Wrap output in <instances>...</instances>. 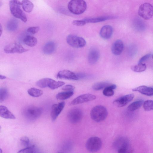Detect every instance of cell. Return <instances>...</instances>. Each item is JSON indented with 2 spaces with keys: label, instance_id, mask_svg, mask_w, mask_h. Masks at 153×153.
Returning <instances> with one entry per match:
<instances>
[{
  "label": "cell",
  "instance_id": "35",
  "mask_svg": "<svg viewBox=\"0 0 153 153\" xmlns=\"http://www.w3.org/2000/svg\"><path fill=\"white\" fill-rule=\"evenodd\" d=\"M20 141L22 144L26 147L30 146V141L29 138L26 136H23L20 139Z\"/></svg>",
  "mask_w": 153,
  "mask_h": 153
},
{
  "label": "cell",
  "instance_id": "24",
  "mask_svg": "<svg viewBox=\"0 0 153 153\" xmlns=\"http://www.w3.org/2000/svg\"><path fill=\"white\" fill-rule=\"evenodd\" d=\"M18 26V22L17 20L15 19H12L10 20L7 24V28L9 31H13L15 30Z\"/></svg>",
  "mask_w": 153,
  "mask_h": 153
},
{
  "label": "cell",
  "instance_id": "43",
  "mask_svg": "<svg viewBox=\"0 0 153 153\" xmlns=\"http://www.w3.org/2000/svg\"><path fill=\"white\" fill-rule=\"evenodd\" d=\"M1 24L0 25V34L1 36L2 32V29Z\"/></svg>",
  "mask_w": 153,
  "mask_h": 153
},
{
  "label": "cell",
  "instance_id": "10",
  "mask_svg": "<svg viewBox=\"0 0 153 153\" xmlns=\"http://www.w3.org/2000/svg\"><path fill=\"white\" fill-rule=\"evenodd\" d=\"M82 117V111L78 108H75L70 110L67 114L69 121L72 123L75 124L79 122Z\"/></svg>",
  "mask_w": 153,
  "mask_h": 153
},
{
  "label": "cell",
  "instance_id": "32",
  "mask_svg": "<svg viewBox=\"0 0 153 153\" xmlns=\"http://www.w3.org/2000/svg\"><path fill=\"white\" fill-rule=\"evenodd\" d=\"M65 84L64 82L61 81H56L53 80L48 86L50 88L54 90L60 87Z\"/></svg>",
  "mask_w": 153,
  "mask_h": 153
},
{
  "label": "cell",
  "instance_id": "19",
  "mask_svg": "<svg viewBox=\"0 0 153 153\" xmlns=\"http://www.w3.org/2000/svg\"><path fill=\"white\" fill-rule=\"evenodd\" d=\"M0 116L1 117L6 119H14L16 118L14 115L6 106L3 105L0 106Z\"/></svg>",
  "mask_w": 153,
  "mask_h": 153
},
{
  "label": "cell",
  "instance_id": "1",
  "mask_svg": "<svg viewBox=\"0 0 153 153\" xmlns=\"http://www.w3.org/2000/svg\"><path fill=\"white\" fill-rule=\"evenodd\" d=\"M113 146L117 153H132L134 151L129 140L123 137L117 138L114 142Z\"/></svg>",
  "mask_w": 153,
  "mask_h": 153
},
{
  "label": "cell",
  "instance_id": "29",
  "mask_svg": "<svg viewBox=\"0 0 153 153\" xmlns=\"http://www.w3.org/2000/svg\"><path fill=\"white\" fill-rule=\"evenodd\" d=\"M143 102L142 100L134 101L128 105L127 108L130 111H134L139 108L143 104Z\"/></svg>",
  "mask_w": 153,
  "mask_h": 153
},
{
  "label": "cell",
  "instance_id": "27",
  "mask_svg": "<svg viewBox=\"0 0 153 153\" xmlns=\"http://www.w3.org/2000/svg\"><path fill=\"white\" fill-rule=\"evenodd\" d=\"M116 85L114 84L110 85L105 88L103 90V94L107 97L112 96L114 94V90L116 88Z\"/></svg>",
  "mask_w": 153,
  "mask_h": 153
},
{
  "label": "cell",
  "instance_id": "42",
  "mask_svg": "<svg viewBox=\"0 0 153 153\" xmlns=\"http://www.w3.org/2000/svg\"><path fill=\"white\" fill-rule=\"evenodd\" d=\"M6 78L5 76L3 75L0 74V79H3Z\"/></svg>",
  "mask_w": 153,
  "mask_h": 153
},
{
  "label": "cell",
  "instance_id": "33",
  "mask_svg": "<svg viewBox=\"0 0 153 153\" xmlns=\"http://www.w3.org/2000/svg\"><path fill=\"white\" fill-rule=\"evenodd\" d=\"M143 108L146 111H149L153 110V100H147L143 102Z\"/></svg>",
  "mask_w": 153,
  "mask_h": 153
},
{
  "label": "cell",
  "instance_id": "13",
  "mask_svg": "<svg viewBox=\"0 0 153 153\" xmlns=\"http://www.w3.org/2000/svg\"><path fill=\"white\" fill-rule=\"evenodd\" d=\"M65 105L64 102L53 105L51 107V115L52 121H55L63 109Z\"/></svg>",
  "mask_w": 153,
  "mask_h": 153
},
{
  "label": "cell",
  "instance_id": "16",
  "mask_svg": "<svg viewBox=\"0 0 153 153\" xmlns=\"http://www.w3.org/2000/svg\"><path fill=\"white\" fill-rule=\"evenodd\" d=\"M124 48V44L123 41L120 39L115 41L113 44L111 50L112 53L116 55L121 54Z\"/></svg>",
  "mask_w": 153,
  "mask_h": 153
},
{
  "label": "cell",
  "instance_id": "37",
  "mask_svg": "<svg viewBox=\"0 0 153 153\" xmlns=\"http://www.w3.org/2000/svg\"><path fill=\"white\" fill-rule=\"evenodd\" d=\"M39 29L38 26L30 27L27 28V31L30 33L34 34L38 32Z\"/></svg>",
  "mask_w": 153,
  "mask_h": 153
},
{
  "label": "cell",
  "instance_id": "7",
  "mask_svg": "<svg viewBox=\"0 0 153 153\" xmlns=\"http://www.w3.org/2000/svg\"><path fill=\"white\" fill-rule=\"evenodd\" d=\"M102 146L101 140L97 137L90 138L87 141L86 147L87 150L91 152H96L100 150Z\"/></svg>",
  "mask_w": 153,
  "mask_h": 153
},
{
  "label": "cell",
  "instance_id": "38",
  "mask_svg": "<svg viewBox=\"0 0 153 153\" xmlns=\"http://www.w3.org/2000/svg\"><path fill=\"white\" fill-rule=\"evenodd\" d=\"M86 23L83 19L82 20H75L73 21V25L76 26H82L85 25Z\"/></svg>",
  "mask_w": 153,
  "mask_h": 153
},
{
  "label": "cell",
  "instance_id": "3",
  "mask_svg": "<svg viewBox=\"0 0 153 153\" xmlns=\"http://www.w3.org/2000/svg\"><path fill=\"white\" fill-rule=\"evenodd\" d=\"M108 111L105 107L102 105H97L94 107L90 112L91 119L97 122L104 120L107 117Z\"/></svg>",
  "mask_w": 153,
  "mask_h": 153
},
{
  "label": "cell",
  "instance_id": "41",
  "mask_svg": "<svg viewBox=\"0 0 153 153\" xmlns=\"http://www.w3.org/2000/svg\"><path fill=\"white\" fill-rule=\"evenodd\" d=\"M76 74L78 79L84 78L86 76V74L83 73H79Z\"/></svg>",
  "mask_w": 153,
  "mask_h": 153
},
{
  "label": "cell",
  "instance_id": "8",
  "mask_svg": "<svg viewBox=\"0 0 153 153\" xmlns=\"http://www.w3.org/2000/svg\"><path fill=\"white\" fill-rule=\"evenodd\" d=\"M66 41L70 45L75 48L83 47L86 43L83 38L73 34L68 35L67 37Z\"/></svg>",
  "mask_w": 153,
  "mask_h": 153
},
{
  "label": "cell",
  "instance_id": "11",
  "mask_svg": "<svg viewBox=\"0 0 153 153\" xmlns=\"http://www.w3.org/2000/svg\"><path fill=\"white\" fill-rule=\"evenodd\" d=\"M96 97L92 94H86L80 95L74 99L70 103V105H74L88 102L95 100Z\"/></svg>",
  "mask_w": 153,
  "mask_h": 153
},
{
  "label": "cell",
  "instance_id": "23",
  "mask_svg": "<svg viewBox=\"0 0 153 153\" xmlns=\"http://www.w3.org/2000/svg\"><path fill=\"white\" fill-rule=\"evenodd\" d=\"M53 80V79L50 78H43L37 82L36 85L38 86L41 88H45L48 87L50 84Z\"/></svg>",
  "mask_w": 153,
  "mask_h": 153
},
{
  "label": "cell",
  "instance_id": "9",
  "mask_svg": "<svg viewBox=\"0 0 153 153\" xmlns=\"http://www.w3.org/2000/svg\"><path fill=\"white\" fill-rule=\"evenodd\" d=\"M19 43L13 42L6 45L4 49V51L7 53H22L28 51Z\"/></svg>",
  "mask_w": 153,
  "mask_h": 153
},
{
  "label": "cell",
  "instance_id": "20",
  "mask_svg": "<svg viewBox=\"0 0 153 153\" xmlns=\"http://www.w3.org/2000/svg\"><path fill=\"white\" fill-rule=\"evenodd\" d=\"M55 43L52 41H49L46 43L44 45L43 51L46 54H49L53 53L56 48Z\"/></svg>",
  "mask_w": 153,
  "mask_h": 153
},
{
  "label": "cell",
  "instance_id": "34",
  "mask_svg": "<svg viewBox=\"0 0 153 153\" xmlns=\"http://www.w3.org/2000/svg\"><path fill=\"white\" fill-rule=\"evenodd\" d=\"M8 95V91L7 89L2 87L0 89V102H3L7 97Z\"/></svg>",
  "mask_w": 153,
  "mask_h": 153
},
{
  "label": "cell",
  "instance_id": "45",
  "mask_svg": "<svg viewBox=\"0 0 153 153\" xmlns=\"http://www.w3.org/2000/svg\"><path fill=\"white\" fill-rule=\"evenodd\" d=\"M152 58L153 59V54H152Z\"/></svg>",
  "mask_w": 153,
  "mask_h": 153
},
{
  "label": "cell",
  "instance_id": "30",
  "mask_svg": "<svg viewBox=\"0 0 153 153\" xmlns=\"http://www.w3.org/2000/svg\"><path fill=\"white\" fill-rule=\"evenodd\" d=\"M28 94L30 96L34 97H38L41 96L43 94V91L39 89L32 88L27 90Z\"/></svg>",
  "mask_w": 153,
  "mask_h": 153
},
{
  "label": "cell",
  "instance_id": "4",
  "mask_svg": "<svg viewBox=\"0 0 153 153\" xmlns=\"http://www.w3.org/2000/svg\"><path fill=\"white\" fill-rule=\"evenodd\" d=\"M42 108L34 106H29L25 108L22 113L24 117L30 121L35 120L39 118L42 112Z\"/></svg>",
  "mask_w": 153,
  "mask_h": 153
},
{
  "label": "cell",
  "instance_id": "40",
  "mask_svg": "<svg viewBox=\"0 0 153 153\" xmlns=\"http://www.w3.org/2000/svg\"><path fill=\"white\" fill-rule=\"evenodd\" d=\"M152 54L149 53L143 56L140 59L138 63H143V62L148 59L151 56H152Z\"/></svg>",
  "mask_w": 153,
  "mask_h": 153
},
{
  "label": "cell",
  "instance_id": "44",
  "mask_svg": "<svg viewBox=\"0 0 153 153\" xmlns=\"http://www.w3.org/2000/svg\"><path fill=\"white\" fill-rule=\"evenodd\" d=\"M56 153H63L62 152H57Z\"/></svg>",
  "mask_w": 153,
  "mask_h": 153
},
{
  "label": "cell",
  "instance_id": "39",
  "mask_svg": "<svg viewBox=\"0 0 153 153\" xmlns=\"http://www.w3.org/2000/svg\"><path fill=\"white\" fill-rule=\"evenodd\" d=\"M75 88V87L70 85H67L62 88V89L66 91H73Z\"/></svg>",
  "mask_w": 153,
  "mask_h": 153
},
{
  "label": "cell",
  "instance_id": "21",
  "mask_svg": "<svg viewBox=\"0 0 153 153\" xmlns=\"http://www.w3.org/2000/svg\"><path fill=\"white\" fill-rule=\"evenodd\" d=\"M23 42L25 45L31 47L35 46L37 43L36 38L30 35L26 36L24 39Z\"/></svg>",
  "mask_w": 153,
  "mask_h": 153
},
{
  "label": "cell",
  "instance_id": "17",
  "mask_svg": "<svg viewBox=\"0 0 153 153\" xmlns=\"http://www.w3.org/2000/svg\"><path fill=\"white\" fill-rule=\"evenodd\" d=\"M113 32V29L110 25H107L103 26L100 32V36L105 39H109L111 36Z\"/></svg>",
  "mask_w": 153,
  "mask_h": 153
},
{
  "label": "cell",
  "instance_id": "2",
  "mask_svg": "<svg viewBox=\"0 0 153 153\" xmlns=\"http://www.w3.org/2000/svg\"><path fill=\"white\" fill-rule=\"evenodd\" d=\"M22 3L19 1L13 0L9 2V7L11 14L16 18L19 19L24 22L27 20L26 16L22 11Z\"/></svg>",
  "mask_w": 153,
  "mask_h": 153
},
{
  "label": "cell",
  "instance_id": "26",
  "mask_svg": "<svg viewBox=\"0 0 153 153\" xmlns=\"http://www.w3.org/2000/svg\"><path fill=\"white\" fill-rule=\"evenodd\" d=\"M22 6L23 10L26 12L30 13L32 10L34 5L30 1L27 0L22 1Z\"/></svg>",
  "mask_w": 153,
  "mask_h": 153
},
{
  "label": "cell",
  "instance_id": "22",
  "mask_svg": "<svg viewBox=\"0 0 153 153\" xmlns=\"http://www.w3.org/2000/svg\"><path fill=\"white\" fill-rule=\"evenodd\" d=\"M112 18H113V17L103 16L87 18L83 20L86 23H95L105 21Z\"/></svg>",
  "mask_w": 153,
  "mask_h": 153
},
{
  "label": "cell",
  "instance_id": "12",
  "mask_svg": "<svg viewBox=\"0 0 153 153\" xmlns=\"http://www.w3.org/2000/svg\"><path fill=\"white\" fill-rule=\"evenodd\" d=\"M134 97L133 94H130L121 97L113 101L114 105L118 107H121L126 105L132 101Z\"/></svg>",
  "mask_w": 153,
  "mask_h": 153
},
{
  "label": "cell",
  "instance_id": "36",
  "mask_svg": "<svg viewBox=\"0 0 153 153\" xmlns=\"http://www.w3.org/2000/svg\"><path fill=\"white\" fill-rule=\"evenodd\" d=\"M34 148L33 145L30 146L20 150L17 153H33Z\"/></svg>",
  "mask_w": 153,
  "mask_h": 153
},
{
  "label": "cell",
  "instance_id": "5",
  "mask_svg": "<svg viewBox=\"0 0 153 153\" xmlns=\"http://www.w3.org/2000/svg\"><path fill=\"white\" fill-rule=\"evenodd\" d=\"M68 7L69 11L72 13L79 15L83 13L85 10L87 4L84 0H72L69 2Z\"/></svg>",
  "mask_w": 153,
  "mask_h": 153
},
{
  "label": "cell",
  "instance_id": "28",
  "mask_svg": "<svg viewBox=\"0 0 153 153\" xmlns=\"http://www.w3.org/2000/svg\"><path fill=\"white\" fill-rule=\"evenodd\" d=\"M111 84L107 82H101L95 83L92 86V89L94 91H99L104 89Z\"/></svg>",
  "mask_w": 153,
  "mask_h": 153
},
{
  "label": "cell",
  "instance_id": "31",
  "mask_svg": "<svg viewBox=\"0 0 153 153\" xmlns=\"http://www.w3.org/2000/svg\"><path fill=\"white\" fill-rule=\"evenodd\" d=\"M146 68V65L145 64L138 63L137 65L132 66L131 67V69L136 72H141L144 71Z\"/></svg>",
  "mask_w": 153,
  "mask_h": 153
},
{
  "label": "cell",
  "instance_id": "15",
  "mask_svg": "<svg viewBox=\"0 0 153 153\" xmlns=\"http://www.w3.org/2000/svg\"><path fill=\"white\" fill-rule=\"evenodd\" d=\"M100 57V53L96 48H93L89 50L88 55V61L91 64L95 63L98 60Z\"/></svg>",
  "mask_w": 153,
  "mask_h": 153
},
{
  "label": "cell",
  "instance_id": "6",
  "mask_svg": "<svg viewBox=\"0 0 153 153\" xmlns=\"http://www.w3.org/2000/svg\"><path fill=\"white\" fill-rule=\"evenodd\" d=\"M138 14L143 19L148 20L153 16V6L149 3L141 4L138 9Z\"/></svg>",
  "mask_w": 153,
  "mask_h": 153
},
{
  "label": "cell",
  "instance_id": "14",
  "mask_svg": "<svg viewBox=\"0 0 153 153\" xmlns=\"http://www.w3.org/2000/svg\"><path fill=\"white\" fill-rule=\"evenodd\" d=\"M57 77L61 79L77 80L78 78L76 74L68 70H64L59 72Z\"/></svg>",
  "mask_w": 153,
  "mask_h": 153
},
{
  "label": "cell",
  "instance_id": "25",
  "mask_svg": "<svg viewBox=\"0 0 153 153\" xmlns=\"http://www.w3.org/2000/svg\"><path fill=\"white\" fill-rule=\"evenodd\" d=\"M73 91H65L58 93L56 96V98L59 100H64L68 99L74 94Z\"/></svg>",
  "mask_w": 153,
  "mask_h": 153
},
{
  "label": "cell",
  "instance_id": "18",
  "mask_svg": "<svg viewBox=\"0 0 153 153\" xmlns=\"http://www.w3.org/2000/svg\"><path fill=\"white\" fill-rule=\"evenodd\" d=\"M133 91H138L142 94L149 96H153V88L141 85L132 89Z\"/></svg>",
  "mask_w": 153,
  "mask_h": 153
}]
</instances>
